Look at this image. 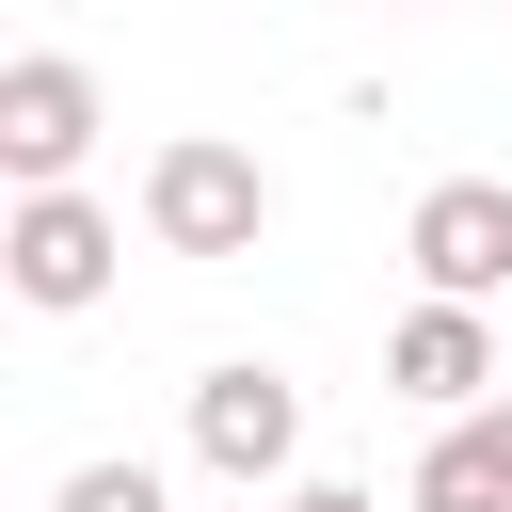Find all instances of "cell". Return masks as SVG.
<instances>
[{
  "label": "cell",
  "mask_w": 512,
  "mask_h": 512,
  "mask_svg": "<svg viewBox=\"0 0 512 512\" xmlns=\"http://www.w3.org/2000/svg\"><path fill=\"white\" fill-rule=\"evenodd\" d=\"M400 512H512V384H496L480 416H448V432L416 448V480H400Z\"/></svg>",
  "instance_id": "52a82bcc"
},
{
  "label": "cell",
  "mask_w": 512,
  "mask_h": 512,
  "mask_svg": "<svg viewBox=\"0 0 512 512\" xmlns=\"http://www.w3.org/2000/svg\"><path fill=\"white\" fill-rule=\"evenodd\" d=\"M272 512H384V496H368V480H288Z\"/></svg>",
  "instance_id": "9c48e42d"
},
{
  "label": "cell",
  "mask_w": 512,
  "mask_h": 512,
  "mask_svg": "<svg viewBox=\"0 0 512 512\" xmlns=\"http://www.w3.org/2000/svg\"><path fill=\"white\" fill-rule=\"evenodd\" d=\"M96 160V64L80 48H16L0 64V176L16 192H80Z\"/></svg>",
  "instance_id": "7a4b0ae2"
},
{
  "label": "cell",
  "mask_w": 512,
  "mask_h": 512,
  "mask_svg": "<svg viewBox=\"0 0 512 512\" xmlns=\"http://www.w3.org/2000/svg\"><path fill=\"white\" fill-rule=\"evenodd\" d=\"M384 384L432 400V416H480V400H496V320H480V304H416V320L384 336Z\"/></svg>",
  "instance_id": "8992f818"
},
{
  "label": "cell",
  "mask_w": 512,
  "mask_h": 512,
  "mask_svg": "<svg viewBox=\"0 0 512 512\" xmlns=\"http://www.w3.org/2000/svg\"><path fill=\"white\" fill-rule=\"evenodd\" d=\"M400 256H416V304H496L512 288V176H432Z\"/></svg>",
  "instance_id": "277c9868"
},
{
  "label": "cell",
  "mask_w": 512,
  "mask_h": 512,
  "mask_svg": "<svg viewBox=\"0 0 512 512\" xmlns=\"http://www.w3.org/2000/svg\"><path fill=\"white\" fill-rule=\"evenodd\" d=\"M144 240H160V256H256V240H272V160L176 128V144L144 160Z\"/></svg>",
  "instance_id": "6da1fadb"
},
{
  "label": "cell",
  "mask_w": 512,
  "mask_h": 512,
  "mask_svg": "<svg viewBox=\"0 0 512 512\" xmlns=\"http://www.w3.org/2000/svg\"><path fill=\"white\" fill-rule=\"evenodd\" d=\"M112 256H128V224H112L96 192H16V224H0V288L48 304V320H80V304L112 288Z\"/></svg>",
  "instance_id": "3957f363"
},
{
  "label": "cell",
  "mask_w": 512,
  "mask_h": 512,
  "mask_svg": "<svg viewBox=\"0 0 512 512\" xmlns=\"http://www.w3.org/2000/svg\"><path fill=\"white\" fill-rule=\"evenodd\" d=\"M48 512H176V496H160V464H64Z\"/></svg>",
  "instance_id": "ba28073f"
},
{
  "label": "cell",
  "mask_w": 512,
  "mask_h": 512,
  "mask_svg": "<svg viewBox=\"0 0 512 512\" xmlns=\"http://www.w3.org/2000/svg\"><path fill=\"white\" fill-rule=\"evenodd\" d=\"M192 464H208V480H288V464H304V384L256 368V352L208 368V384H192Z\"/></svg>",
  "instance_id": "5b68a950"
}]
</instances>
